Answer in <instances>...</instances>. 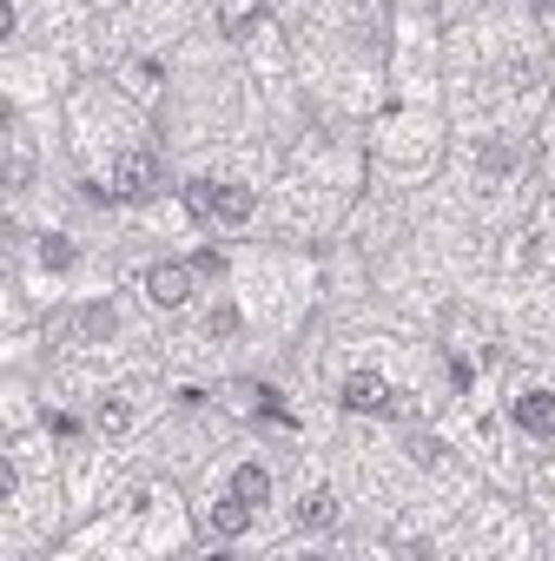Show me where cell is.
<instances>
[{"instance_id":"cell-12","label":"cell","mask_w":555,"mask_h":561,"mask_svg":"<svg viewBox=\"0 0 555 561\" xmlns=\"http://www.w3.org/2000/svg\"><path fill=\"white\" fill-rule=\"evenodd\" d=\"M40 258H47L53 271H66V265H73V245H66V238H47V245H40Z\"/></svg>"},{"instance_id":"cell-6","label":"cell","mask_w":555,"mask_h":561,"mask_svg":"<svg viewBox=\"0 0 555 561\" xmlns=\"http://www.w3.org/2000/svg\"><path fill=\"white\" fill-rule=\"evenodd\" d=\"M205 528H212L218 541H231V535H245V528H252V502H245V496H231V502H218V509L205 515Z\"/></svg>"},{"instance_id":"cell-7","label":"cell","mask_w":555,"mask_h":561,"mask_svg":"<svg viewBox=\"0 0 555 561\" xmlns=\"http://www.w3.org/2000/svg\"><path fill=\"white\" fill-rule=\"evenodd\" d=\"M245 218H252V192H245V186H218L212 225H245Z\"/></svg>"},{"instance_id":"cell-2","label":"cell","mask_w":555,"mask_h":561,"mask_svg":"<svg viewBox=\"0 0 555 561\" xmlns=\"http://www.w3.org/2000/svg\"><path fill=\"white\" fill-rule=\"evenodd\" d=\"M192 265H152L146 271V291H152V304H186L192 297Z\"/></svg>"},{"instance_id":"cell-5","label":"cell","mask_w":555,"mask_h":561,"mask_svg":"<svg viewBox=\"0 0 555 561\" xmlns=\"http://www.w3.org/2000/svg\"><path fill=\"white\" fill-rule=\"evenodd\" d=\"M390 404V383L377 377V370H357L351 383H344V410H383Z\"/></svg>"},{"instance_id":"cell-8","label":"cell","mask_w":555,"mask_h":561,"mask_svg":"<svg viewBox=\"0 0 555 561\" xmlns=\"http://www.w3.org/2000/svg\"><path fill=\"white\" fill-rule=\"evenodd\" d=\"M231 496H245V502L258 509V502L272 496V475H265L258 462H245V469H238V475H231Z\"/></svg>"},{"instance_id":"cell-3","label":"cell","mask_w":555,"mask_h":561,"mask_svg":"<svg viewBox=\"0 0 555 561\" xmlns=\"http://www.w3.org/2000/svg\"><path fill=\"white\" fill-rule=\"evenodd\" d=\"M516 430L555 436V396H548V390H522V396H516Z\"/></svg>"},{"instance_id":"cell-10","label":"cell","mask_w":555,"mask_h":561,"mask_svg":"<svg viewBox=\"0 0 555 561\" xmlns=\"http://www.w3.org/2000/svg\"><path fill=\"white\" fill-rule=\"evenodd\" d=\"M79 337H113V304H93V310H79Z\"/></svg>"},{"instance_id":"cell-1","label":"cell","mask_w":555,"mask_h":561,"mask_svg":"<svg viewBox=\"0 0 555 561\" xmlns=\"http://www.w3.org/2000/svg\"><path fill=\"white\" fill-rule=\"evenodd\" d=\"M152 186H159L152 152H119V158H113V179H106V186H87V199H146Z\"/></svg>"},{"instance_id":"cell-11","label":"cell","mask_w":555,"mask_h":561,"mask_svg":"<svg viewBox=\"0 0 555 561\" xmlns=\"http://www.w3.org/2000/svg\"><path fill=\"white\" fill-rule=\"evenodd\" d=\"M100 430H113V436L133 430V404H126V396H106V404H100Z\"/></svg>"},{"instance_id":"cell-9","label":"cell","mask_w":555,"mask_h":561,"mask_svg":"<svg viewBox=\"0 0 555 561\" xmlns=\"http://www.w3.org/2000/svg\"><path fill=\"white\" fill-rule=\"evenodd\" d=\"M212 205H218V186L212 179H186V212L192 218H212Z\"/></svg>"},{"instance_id":"cell-4","label":"cell","mask_w":555,"mask_h":561,"mask_svg":"<svg viewBox=\"0 0 555 561\" xmlns=\"http://www.w3.org/2000/svg\"><path fill=\"white\" fill-rule=\"evenodd\" d=\"M338 515H344V509H338V496H331V489H311V496L298 502V528H304V535H331V528H338Z\"/></svg>"}]
</instances>
